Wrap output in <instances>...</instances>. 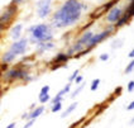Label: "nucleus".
Segmentation results:
<instances>
[{
  "label": "nucleus",
  "mask_w": 134,
  "mask_h": 128,
  "mask_svg": "<svg viewBox=\"0 0 134 128\" xmlns=\"http://www.w3.org/2000/svg\"><path fill=\"white\" fill-rule=\"evenodd\" d=\"M34 121H36V119H29V122H27V123H25V126H24L23 128H30L32 126H33Z\"/></svg>",
  "instance_id": "28"
},
{
  "label": "nucleus",
  "mask_w": 134,
  "mask_h": 128,
  "mask_svg": "<svg viewBox=\"0 0 134 128\" xmlns=\"http://www.w3.org/2000/svg\"><path fill=\"white\" fill-rule=\"evenodd\" d=\"M7 128H15V123H14V122H13V123H10Z\"/></svg>",
  "instance_id": "36"
},
{
  "label": "nucleus",
  "mask_w": 134,
  "mask_h": 128,
  "mask_svg": "<svg viewBox=\"0 0 134 128\" xmlns=\"http://www.w3.org/2000/svg\"><path fill=\"white\" fill-rule=\"evenodd\" d=\"M130 123H132V124H134V117L132 118V121H130Z\"/></svg>",
  "instance_id": "37"
},
{
  "label": "nucleus",
  "mask_w": 134,
  "mask_h": 128,
  "mask_svg": "<svg viewBox=\"0 0 134 128\" xmlns=\"http://www.w3.org/2000/svg\"><path fill=\"white\" fill-rule=\"evenodd\" d=\"M121 15H123V10H121V8L114 7V8H111V9L108 12V14H106V22L116 23L120 18H121Z\"/></svg>",
  "instance_id": "7"
},
{
  "label": "nucleus",
  "mask_w": 134,
  "mask_h": 128,
  "mask_svg": "<svg viewBox=\"0 0 134 128\" xmlns=\"http://www.w3.org/2000/svg\"><path fill=\"white\" fill-rule=\"evenodd\" d=\"M1 70L4 71V70H8V65L7 63H1Z\"/></svg>",
  "instance_id": "33"
},
{
  "label": "nucleus",
  "mask_w": 134,
  "mask_h": 128,
  "mask_svg": "<svg viewBox=\"0 0 134 128\" xmlns=\"http://www.w3.org/2000/svg\"><path fill=\"white\" fill-rule=\"evenodd\" d=\"M127 90L129 93H132L134 90V80H130L129 83H128V86H127Z\"/></svg>",
  "instance_id": "24"
},
{
  "label": "nucleus",
  "mask_w": 134,
  "mask_h": 128,
  "mask_svg": "<svg viewBox=\"0 0 134 128\" xmlns=\"http://www.w3.org/2000/svg\"><path fill=\"white\" fill-rule=\"evenodd\" d=\"M133 70H134V58L130 61L129 63H128V66L125 67V74H129V72H132Z\"/></svg>",
  "instance_id": "22"
},
{
  "label": "nucleus",
  "mask_w": 134,
  "mask_h": 128,
  "mask_svg": "<svg viewBox=\"0 0 134 128\" xmlns=\"http://www.w3.org/2000/svg\"><path fill=\"white\" fill-rule=\"evenodd\" d=\"M77 76H79V70H75V71H74V74H72V75L70 76V83H72V81H75Z\"/></svg>",
  "instance_id": "25"
},
{
  "label": "nucleus",
  "mask_w": 134,
  "mask_h": 128,
  "mask_svg": "<svg viewBox=\"0 0 134 128\" xmlns=\"http://www.w3.org/2000/svg\"><path fill=\"white\" fill-rule=\"evenodd\" d=\"M15 13H16V4H10L9 7L5 9V12H3V14L0 17V23H1V29L4 28V25H7L14 18Z\"/></svg>",
  "instance_id": "5"
},
{
  "label": "nucleus",
  "mask_w": 134,
  "mask_h": 128,
  "mask_svg": "<svg viewBox=\"0 0 134 128\" xmlns=\"http://www.w3.org/2000/svg\"><path fill=\"white\" fill-rule=\"evenodd\" d=\"M54 45L52 42H42V43H38L37 45V50H38V53H43L44 51H49L52 50Z\"/></svg>",
  "instance_id": "13"
},
{
  "label": "nucleus",
  "mask_w": 134,
  "mask_h": 128,
  "mask_svg": "<svg viewBox=\"0 0 134 128\" xmlns=\"http://www.w3.org/2000/svg\"><path fill=\"white\" fill-rule=\"evenodd\" d=\"M130 19H132V17H130V15H128L127 13H125V14L121 15V18H120L119 20L116 22V24H114V25H115L116 28H120V27L125 25L127 23H129V20H130Z\"/></svg>",
  "instance_id": "15"
},
{
  "label": "nucleus",
  "mask_w": 134,
  "mask_h": 128,
  "mask_svg": "<svg viewBox=\"0 0 134 128\" xmlns=\"http://www.w3.org/2000/svg\"><path fill=\"white\" fill-rule=\"evenodd\" d=\"M92 37H94V33L92 32H90V30H87V32H85L83 34H82L81 37L79 38L76 42L79 43V45H81L83 48H87V46H89L90 41L92 39Z\"/></svg>",
  "instance_id": "10"
},
{
  "label": "nucleus",
  "mask_w": 134,
  "mask_h": 128,
  "mask_svg": "<svg viewBox=\"0 0 134 128\" xmlns=\"http://www.w3.org/2000/svg\"><path fill=\"white\" fill-rule=\"evenodd\" d=\"M61 109H62V102H60V103H56V104H53L52 108H51V110H52L53 113H57V112H60Z\"/></svg>",
  "instance_id": "20"
},
{
  "label": "nucleus",
  "mask_w": 134,
  "mask_h": 128,
  "mask_svg": "<svg viewBox=\"0 0 134 128\" xmlns=\"http://www.w3.org/2000/svg\"><path fill=\"white\" fill-rule=\"evenodd\" d=\"M23 1H24V0H13V4H20Z\"/></svg>",
  "instance_id": "35"
},
{
  "label": "nucleus",
  "mask_w": 134,
  "mask_h": 128,
  "mask_svg": "<svg viewBox=\"0 0 134 128\" xmlns=\"http://www.w3.org/2000/svg\"><path fill=\"white\" fill-rule=\"evenodd\" d=\"M48 91H49V86L46 85V86H43V88L41 89V93H39V94H48Z\"/></svg>",
  "instance_id": "27"
},
{
  "label": "nucleus",
  "mask_w": 134,
  "mask_h": 128,
  "mask_svg": "<svg viewBox=\"0 0 134 128\" xmlns=\"http://www.w3.org/2000/svg\"><path fill=\"white\" fill-rule=\"evenodd\" d=\"M129 57H130V58H134V48L129 52Z\"/></svg>",
  "instance_id": "34"
},
{
  "label": "nucleus",
  "mask_w": 134,
  "mask_h": 128,
  "mask_svg": "<svg viewBox=\"0 0 134 128\" xmlns=\"http://www.w3.org/2000/svg\"><path fill=\"white\" fill-rule=\"evenodd\" d=\"M38 7V15L41 18H46L51 13V0H41L37 4Z\"/></svg>",
  "instance_id": "8"
},
{
  "label": "nucleus",
  "mask_w": 134,
  "mask_h": 128,
  "mask_svg": "<svg viewBox=\"0 0 134 128\" xmlns=\"http://www.w3.org/2000/svg\"><path fill=\"white\" fill-rule=\"evenodd\" d=\"M15 57H16V55L9 50L8 52L3 53V56H1V61H3V63H10V62H13V61L15 60Z\"/></svg>",
  "instance_id": "14"
},
{
  "label": "nucleus",
  "mask_w": 134,
  "mask_h": 128,
  "mask_svg": "<svg viewBox=\"0 0 134 128\" xmlns=\"http://www.w3.org/2000/svg\"><path fill=\"white\" fill-rule=\"evenodd\" d=\"M68 128H76V127H75L74 124H71V126H70V127H68Z\"/></svg>",
  "instance_id": "38"
},
{
  "label": "nucleus",
  "mask_w": 134,
  "mask_h": 128,
  "mask_svg": "<svg viewBox=\"0 0 134 128\" xmlns=\"http://www.w3.org/2000/svg\"><path fill=\"white\" fill-rule=\"evenodd\" d=\"M121 90H123V89H121V88H118V89H115V95H116V97H119L120 94H121Z\"/></svg>",
  "instance_id": "32"
},
{
  "label": "nucleus",
  "mask_w": 134,
  "mask_h": 128,
  "mask_svg": "<svg viewBox=\"0 0 134 128\" xmlns=\"http://www.w3.org/2000/svg\"><path fill=\"white\" fill-rule=\"evenodd\" d=\"M70 89H71V83H68V84H66V86L62 89L61 91H58V94L54 97V98L51 100V103H52V105L53 104H56V103H60V102H62V98H63V95L65 94H67L68 91H70Z\"/></svg>",
  "instance_id": "11"
},
{
  "label": "nucleus",
  "mask_w": 134,
  "mask_h": 128,
  "mask_svg": "<svg viewBox=\"0 0 134 128\" xmlns=\"http://www.w3.org/2000/svg\"><path fill=\"white\" fill-rule=\"evenodd\" d=\"M82 80H83V77H82L81 75H79L77 77H76V80H75V83H76V85H80V84L82 83Z\"/></svg>",
  "instance_id": "30"
},
{
  "label": "nucleus",
  "mask_w": 134,
  "mask_h": 128,
  "mask_svg": "<svg viewBox=\"0 0 134 128\" xmlns=\"http://www.w3.org/2000/svg\"><path fill=\"white\" fill-rule=\"evenodd\" d=\"M120 43H121V41L120 39H116V41H114L113 42V45H111V48H116V47H120Z\"/></svg>",
  "instance_id": "26"
},
{
  "label": "nucleus",
  "mask_w": 134,
  "mask_h": 128,
  "mask_svg": "<svg viewBox=\"0 0 134 128\" xmlns=\"http://www.w3.org/2000/svg\"><path fill=\"white\" fill-rule=\"evenodd\" d=\"M3 79L5 81H14V80H25V81H29V80H32L29 74L20 67H15V68H12V70L7 71L3 75Z\"/></svg>",
  "instance_id": "3"
},
{
  "label": "nucleus",
  "mask_w": 134,
  "mask_h": 128,
  "mask_svg": "<svg viewBox=\"0 0 134 128\" xmlns=\"http://www.w3.org/2000/svg\"><path fill=\"white\" fill-rule=\"evenodd\" d=\"M100 60L101 61H108L109 60V55H108V53H103V55H100Z\"/></svg>",
  "instance_id": "29"
},
{
  "label": "nucleus",
  "mask_w": 134,
  "mask_h": 128,
  "mask_svg": "<svg viewBox=\"0 0 134 128\" xmlns=\"http://www.w3.org/2000/svg\"><path fill=\"white\" fill-rule=\"evenodd\" d=\"M70 58V55L68 53H58L56 57H54V66H52V70L54 68H58L60 66H63V63H66Z\"/></svg>",
  "instance_id": "9"
},
{
  "label": "nucleus",
  "mask_w": 134,
  "mask_h": 128,
  "mask_svg": "<svg viewBox=\"0 0 134 128\" xmlns=\"http://www.w3.org/2000/svg\"><path fill=\"white\" fill-rule=\"evenodd\" d=\"M22 29H23V25L22 24H16L13 27V29L10 32V37L12 39H14V41H19V38H20V33H22Z\"/></svg>",
  "instance_id": "12"
},
{
  "label": "nucleus",
  "mask_w": 134,
  "mask_h": 128,
  "mask_svg": "<svg viewBox=\"0 0 134 128\" xmlns=\"http://www.w3.org/2000/svg\"><path fill=\"white\" fill-rule=\"evenodd\" d=\"M30 34V41L33 43H42V42H49L53 38L52 32H51V27L48 24H38V25H33L29 28Z\"/></svg>",
  "instance_id": "2"
},
{
  "label": "nucleus",
  "mask_w": 134,
  "mask_h": 128,
  "mask_svg": "<svg viewBox=\"0 0 134 128\" xmlns=\"http://www.w3.org/2000/svg\"><path fill=\"white\" fill-rule=\"evenodd\" d=\"M82 4L79 0H66L53 14L52 24L56 28L72 25L81 17Z\"/></svg>",
  "instance_id": "1"
},
{
  "label": "nucleus",
  "mask_w": 134,
  "mask_h": 128,
  "mask_svg": "<svg viewBox=\"0 0 134 128\" xmlns=\"http://www.w3.org/2000/svg\"><path fill=\"white\" fill-rule=\"evenodd\" d=\"M44 112V106L41 105V106H37L36 109H33V112L29 114V119H36L37 117H39L41 114Z\"/></svg>",
  "instance_id": "16"
},
{
  "label": "nucleus",
  "mask_w": 134,
  "mask_h": 128,
  "mask_svg": "<svg viewBox=\"0 0 134 128\" xmlns=\"http://www.w3.org/2000/svg\"><path fill=\"white\" fill-rule=\"evenodd\" d=\"M39 103H42V104H46V103H48L49 100H51V97H49V94H39Z\"/></svg>",
  "instance_id": "18"
},
{
  "label": "nucleus",
  "mask_w": 134,
  "mask_h": 128,
  "mask_svg": "<svg viewBox=\"0 0 134 128\" xmlns=\"http://www.w3.org/2000/svg\"><path fill=\"white\" fill-rule=\"evenodd\" d=\"M133 109H134V100L132 102V103H130V104H129V105L127 106V110H133Z\"/></svg>",
  "instance_id": "31"
},
{
  "label": "nucleus",
  "mask_w": 134,
  "mask_h": 128,
  "mask_svg": "<svg viewBox=\"0 0 134 128\" xmlns=\"http://www.w3.org/2000/svg\"><path fill=\"white\" fill-rule=\"evenodd\" d=\"M76 106H77V102H76V103H72L71 105H68V106H67L66 110H65V112L62 113L61 118H66V117H68V115H70V114H71V113H72V112L75 110V109H76Z\"/></svg>",
  "instance_id": "17"
},
{
  "label": "nucleus",
  "mask_w": 134,
  "mask_h": 128,
  "mask_svg": "<svg viewBox=\"0 0 134 128\" xmlns=\"http://www.w3.org/2000/svg\"><path fill=\"white\" fill-rule=\"evenodd\" d=\"M125 13H127L128 15H130L132 18L134 17V1H132L129 5H128V8H127V10H125Z\"/></svg>",
  "instance_id": "19"
},
{
  "label": "nucleus",
  "mask_w": 134,
  "mask_h": 128,
  "mask_svg": "<svg viewBox=\"0 0 134 128\" xmlns=\"http://www.w3.org/2000/svg\"><path fill=\"white\" fill-rule=\"evenodd\" d=\"M99 84H100V80L99 79H95V80H92V83H91V86H90V89L91 91H95L99 88Z\"/></svg>",
  "instance_id": "21"
},
{
  "label": "nucleus",
  "mask_w": 134,
  "mask_h": 128,
  "mask_svg": "<svg viewBox=\"0 0 134 128\" xmlns=\"http://www.w3.org/2000/svg\"><path fill=\"white\" fill-rule=\"evenodd\" d=\"M82 88H83V85H82V84H80V85H79V88H77V89H76V90L71 94V98H76V97L79 95V93L82 90Z\"/></svg>",
  "instance_id": "23"
},
{
  "label": "nucleus",
  "mask_w": 134,
  "mask_h": 128,
  "mask_svg": "<svg viewBox=\"0 0 134 128\" xmlns=\"http://www.w3.org/2000/svg\"><path fill=\"white\" fill-rule=\"evenodd\" d=\"M27 46H28V39H27V38H22V39H19V41H14L9 50L18 56V55H23V53L25 52Z\"/></svg>",
  "instance_id": "6"
},
{
  "label": "nucleus",
  "mask_w": 134,
  "mask_h": 128,
  "mask_svg": "<svg viewBox=\"0 0 134 128\" xmlns=\"http://www.w3.org/2000/svg\"><path fill=\"white\" fill-rule=\"evenodd\" d=\"M114 28H116L115 25H111V27H109L108 29H105V30H103L101 33H97V34H94V37H92V39L90 41V43H89V46H87V50L89 51H91L94 47H96L101 41H104L105 38H108L109 36H110V33H111L113 30H114Z\"/></svg>",
  "instance_id": "4"
}]
</instances>
